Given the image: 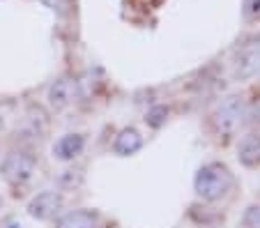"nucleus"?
Returning <instances> with one entry per match:
<instances>
[{
  "label": "nucleus",
  "mask_w": 260,
  "mask_h": 228,
  "mask_svg": "<svg viewBox=\"0 0 260 228\" xmlns=\"http://www.w3.org/2000/svg\"><path fill=\"white\" fill-rule=\"evenodd\" d=\"M237 157L246 169H255L260 166V134L258 132H251L244 139L240 141V148H237Z\"/></svg>",
  "instance_id": "nucleus-7"
},
{
  "label": "nucleus",
  "mask_w": 260,
  "mask_h": 228,
  "mask_svg": "<svg viewBox=\"0 0 260 228\" xmlns=\"http://www.w3.org/2000/svg\"><path fill=\"white\" fill-rule=\"evenodd\" d=\"M255 44H258V49H260V35H258V37H255Z\"/></svg>",
  "instance_id": "nucleus-15"
},
{
  "label": "nucleus",
  "mask_w": 260,
  "mask_h": 228,
  "mask_svg": "<svg viewBox=\"0 0 260 228\" xmlns=\"http://www.w3.org/2000/svg\"><path fill=\"white\" fill-rule=\"evenodd\" d=\"M244 115H246V109H244V100L242 97H226L221 102L214 111V127L221 136H233L237 129L242 127L244 122Z\"/></svg>",
  "instance_id": "nucleus-2"
},
{
  "label": "nucleus",
  "mask_w": 260,
  "mask_h": 228,
  "mask_svg": "<svg viewBox=\"0 0 260 228\" xmlns=\"http://www.w3.org/2000/svg\"><path fill=\"white\" fill-rule=\"evenodd\" d=\"M166 115L168 111L164 109V106H157V109H152L150 113H147V124H152V127H161L164 122H166Z\"/></svg>",
  "instance_id": "nucleus-12"
},
{
  "label": "nucleus",
  "mask_w": 260,
  "mask_h": 228,
  "mask_svg": "<svg viewBox=\"0 0 260 228\" xmlns=\"http://www.w3.org/2000/svg\"><path fill=\"white\" fill-rule=\"evenodd\" d=\"M55 228H97V217L90 210H72L55 221Z\"/></svg>",
  "instance_id": "nucleus-9"
},
{
  "label": "nucleus",
  "mask_w": 260,
  "mask_h": 228,
  "mask_svg": "<svg viewBox=\"0 0 260 228\" xmlns=\"http://www.w3.org/2000/svg\"><path fill=\"white\" fill-rule=\"evenodd\" d=\"M64 205V199L62 193L58 191H42L37 193L32 201L28 203V214L35 219H42V221H46V219L55 217V214L62 210Z\"/></svg>",
  "instance_id": "nucleus-4"
},
{
  "label": "nucleus",
  "mask_w": 260,
  "mask_h": 228,
  "mask_svg": "<svg viewBox=\"0 0 260 228\" xmlns=\"http://www.w3.org/2000/svg\"><path fill=\"white\" fill-rule=\"evenodd\" d=\"M141 148H143V136H141L138 129L127 127V129H122V132L115 136L113 150L120 154V157H132V154H136Z\"/></svg>",
  "instance_id": "nucleus-8"
},
{
  "label": "nucleus",
  "mask_w": 260,
  "mask_h": 228,
  "mask_svg": "<svg viewBox=\"0 0 260 228\" xmlns=\"http://www.w3.org/2000/svg\"><path fill=\"white\" fill-rule=\"evenodd\" d=\"M244 16L249 21L260 19V0H244Z\"/></svg>",
  "instance_id": "nucleus-13"
},
{
  "label": "nucleus",
  "mask_w": 260,
  "mask_h": 228,
  "mask_svg": "<svg viewBox=\"0 0 260 228\" xmlns=\"http://www.w3.org/2000/svg\"><path fill=\"white\" fill-rule=\"evenodd\" d=\"M76 100V83L67 76L53 81V85L49 88V104L53 111H64L72 102Z\"/></svg>",
  "instance_id": "nucleus-5"
},
{
  "label": "nucleus",
  "mask_w": 260,
  "mask_h": 228,
  "mask_svg": "<svg viewBox=\"0 0 260 228\" xmlns=\"http://www.w3.org/2000/svg\"><path fill=\"white\" fill-rule=\"evenodd\" d=\"M242 228H260V205H251L244 212Z\"/></svg>",
  "instance_id": "nucleus-11"
},
{
  "label": "nucleus",
  "mask_w": 260,
  "mask_h": 228,
  "mask_svg": "<svg viewBox=\"0 0 260 228\" xmlns=\"http://www.w3.org/2000/svg\"><path fill=\"white\" fill-rule=\"evenodd\" d=\"M35 157L30 152H23V150H14L10 152L5 159H3V164H0V175L7 180L10 184H23L32 178L35 173Z\"/></svg>",
  "instance_id": "nucleus-3"
},
{
  "label": "nucleus",
  "mask_w": 260,
  "mask_h": 228,
  "mask_svg": "<svg viewBox=\"0 0 260 228\" xmlns=\"http://www.w3.org/2000/svg\"><path fill=\"white\" fill-rule=\"evenodd\" d=\"M233 178L231 169L221 161H210V164L201 166L193 180V189H196L198 199L207 201V203H214V201L223 199L228 191L233 189Z\"/></svg>",
  "instance_id": "nucleus-1"
},
{
  "label": "nucleus",
  "mask_w": 260,
  "mask_h": 228,
  "mask_svg": "<svg viewBox=\"0 0 260 228\" xmlns=\"http://www.w3.org/2000/svg\"><path fill=\"white\" fill-rule=\"evenodd\" d=\"M258 72H260V55L246 53V55H242V60L237 62L235 74H237V79H249V76L258 74Z\"/></svg>",
  "instance_id": "nucleus-10"
},
{
  "label": "nucleus",
  "mask_w": 260,
  "mask_h": 228,
  "mask_svg": "<svg viewBox=\"0 0 260 228\" xmlns=\"http://www.w3.org/2000/svg\"><path fill=\"white\" fill-rule=\"evenodd\" d=\"M42 5H46L49 10H53V12H62L64 10V0H40Z\"/></svg>",
  "instance_id": "nucleus-14"
},
{
  "label": "nucleus",
  "mask_w": 260,
  "mask_h": 228,
  "mask_svg": "<svg viewBox=\"0 0 260 228\" xmlns=\"http://www.w3.org/2000/svg\"><path fill=\"white\" fill-rule=\"evenodd\" d=\"M85 148V139L81 134H64L53 143V157L60 161H72Z\"/></svg>",
  "instance_id": "nucleus-6"
}]
</instances>
